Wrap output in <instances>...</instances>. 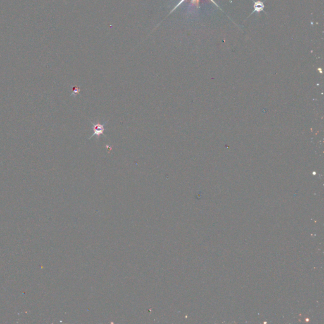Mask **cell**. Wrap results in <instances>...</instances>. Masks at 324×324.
<instances>
[{"label":"cell","mask_w":324,"mask_h":324,"mask_svg":"<svg viewBox=\"0 0 324 324\" xmlns=\"http://www.w3.org/2000/svg\"><path fill=\"white\" fill-rule=\"evenodd\" d=\"M107 122H105V124H100V123H97V124H93V135L90 138V139H91V138L96 136L98 138L101 135H102L103 134V132L104 130H105V126L106 125Z\"/></svg>","instance_id":"1"},{"label":"cell","mask_w":324,"mask_h":324,"mask_svg":"<svg viewBox=\"0 0 324 324\" xmlns=\"http://www.w3.org/2000/svg\"><path fill=\"white\" fill-rule=\"evenodd\" d=\"M263 8H264V5H263V3L262 2H260V1L255 2V5H254V9H255V10L253 11V12H255V11H258V12L261 11H263Z\"/></svg>","instance_id":"2"},{"label":"cell","mask_w":324,"mask_h":324,"mask_svg":"<svg viewBox=\"0 0 324 324\" xmlns=\"http://www.w3.org/2000/svg\"><path fill=\"white\" fill-rule=\"evenodd\" d=\"M79 91H80V90L78 89V88H75V87H74V88H73V93H72L71 95L72 96V95H76V94H77L79 93Z\"/></svg>","instance_id":"3"}]
</instances>
